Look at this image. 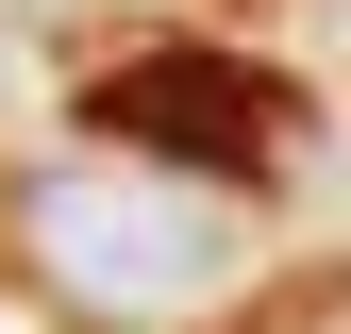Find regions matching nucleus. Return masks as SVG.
<instances>
[{
    "instance_id": "obj_2",
    "label": "nucleus",
    "mask_w": 351,
    "mask_h": 334,
    "mask_svg": "<svg viewBox=\"0 0 351 334\" xmlns=\"http://www.w3.org/2000/svg\"><path fill=\"white\" fill-rule=\"evenodd\" d=\"M101 134L117 151H167V167L201 151V184H251L268 134H285V101H251V67H217V51H151V67L101 84Z\"/></svg>"
},
{
    "instance_id": "obj_1",
    "label": "nucleus",
    "mask_w": 351,
    "mask_h": 334,
    "mask_svg": "<svg viewBox=\"0 0 351 334\" xmlns=\"http://www.w3.org/2000/svg\"><path fill=\"white\" fill-rule=\"evenodd\" d=\"M17 250L34 284L84 318V334H184L234 301L251 234H234V184H201V167H34L17 184Z\"/></svg>"
}]
</instances>
